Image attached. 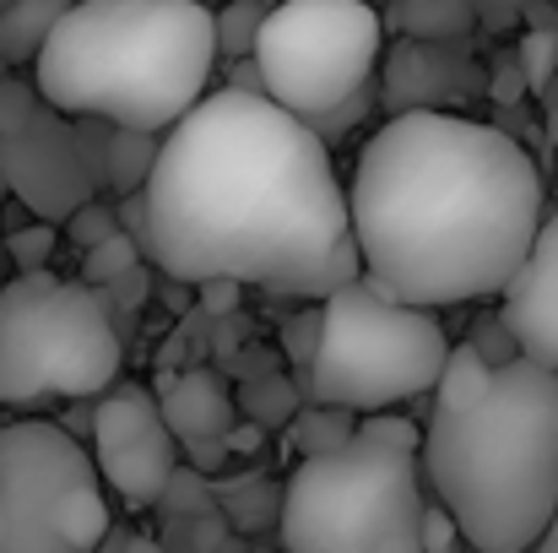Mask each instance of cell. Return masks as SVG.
Here are the masks:
<instances>
[{"mask_svg":"<svg viewBox=\"0 0 558 553\" xmlns=\"http://www.w3.org/2000/svg\"><path fill=\"white\" fill-rule=\"evenodd\" d=\"M423 472L477 553H532L558 505V374L532 359L494 369L483 401L423 429Z\"/></svg>","mask_w":558,"mask_h":553,"instance_id":"4","label":"cell"},{"mask_svg":"<svg viewBox=\"0 0 558 553\" xmlns=\"http://www.w3.org/2000/svg\"><path fill=\"white\" fill-rule=\"evenodd\" d=\"M163 516H211V489H206V472L195 467H174V478L163 483Z\"/></svg>","mask_w":558,"mask_h":553,"instance_id":"24","label":"cell"},{"mask_svg":"<svg viewBox=\"0 0 558 553\" xmlns=\"http://www.w3.org/2000/svg\"><path fill=\"white\" fill-rule=\"evenodd\" d=\"M396 22L407 27V38L456 44V38L472 33V0H401Z\"/></svg>","mask_w":558,"mask_h":553,"instance_id":"17","label":"cell"},{"mask_svg":"<svg viewBox=\"0 0 558 553\" xmlns=\"http://www.w3.org/2000/svg\"><path fill=\"white\" fill-rule=\"evenodd\" d=\"M120 549H125V532H109V538H104L93 553H120Z\"/></svg>","mask_w":558,"mask_h":553,"instance_id":"35","label":"cell"},{"mask_svg":"<svg viewBox=\"0 0 558 553\" xmlns=\"http://www.w3.org/2000/svg\"><path fill=\"white\" fill-rule=\"evenodd\" d=\"M461 543V527H456V516L434 500V505H423V553H456Z\"/></svg>","mask_w":558,"mask_h":553,"instance_id":"29","label":"cell"},{"mask_svg":"<svg viewBox=\"0 0 558 553\" xmlns=\"http://www.w3.org/2000/svg\"><path fill=\"white\" fill-rule=\"evenodd\" d=\"M217 16L201 0H71L33 60V87L65 120L163 136L206 98Z\"/></svg>","mask_w":558,"mask_h":553,"instance_id":"3","label":"cell"},{"mask_svg":"<svg viewBox=\"0 0 558 553\" xmlns=\"http://www.w3.org/2000/svg\"><path fill=\"white\" fill-rule=\"evenodd\" d=\"M515 65H521V76H526V93H548V82L558 76V33H548V27L526 33Z\"/></svg>","mask_w":558,"mask_h":553,"instance_id":"23","label":"cell"},{"mask_svg":"<svg viewBox=\"0 0 558 553\" xmlns=\"http://www.w3.org/2000/svg\"><path fill=\"white\" fill-rule=\"evenodd\" d=\"M548 142L558 147V104H548Z\"/></svg>","mask_w":558,"mask_h":553,"instance_id":"36","label":"cell"},{"mask_svg":"<svg viewBox=\"0 0 558 553\" xmlns=\"http://www.w3.org/2000/svg\"><path fill=\"white\" fill-rule=\"evenodd\" d=\"M423 505L417 450L353 434L293 467L277 494V538L288 553H423Z\"/></svg>","mask_w":558,"mask_h":553,"instance_id":"5","label":"cell"},{"mask_svg":"<svg viewBox=\"0 0 558 553\" xmlns=\"http://www.w3.org/2000/svg\"><path fill=\"white\" fill-rule=\"evenodd\" d=\"M142 250L169 282L233 277L310 304L364 277L331 147L239 87L163 131L142 184Z\"/></svg>","mask_w":558,"mask_h":553,"instance_id":"1","label":"cell"},{"mask_svg":"<svg viewBox=\"0 0 558 553\" xmlns=\"http://www.w3.org/2000/svg\"><path fill=\"white\" fill-rule=\"evenodd\" d=\"M0 553H93L114 532L93 456L49 418L0 429Z\"/></svg>","mask_w":558,"mask_h":553,"instance_id":"8","label":"cell"},{"mask_svg":"<svg viewBox=\"0 0 558 553\" xmlns=\"http://www.w3.org/2000/svg\"><path fill=\"white\" fill-rule=\"evenodd\" d=\"M450 337L434 310L401 304L385 282L359 277L320 299V342L310 359V396L320 407L390 412L434 390Z\"/></svg>","mask_w":558,"mask_h":553,"instance_id":"6","label":"cell"},{"mask_svg":"<svg viewBox=\"0 0 558 553\" xmlns=\"http://www.w3.org/2000/svg\"><path fill=\"white\" fill-rule=\"evenodd\" d=\"M359 434L379 440V445H401V450H417L423 445V429L412 418H396V412H364L359 418Z\"/></svg>","mask_w":558,"mask_h":553,"instance_id":"27","label":"cell"},{"mask_svg":"<svg viewBox=\"0 0 558 553\" xmlns=\"http://www.w3.org/2000/svg\"><path fill=\"white\" fill-rule=\"evenodd\" d=\"M65 233H71L76 250H93V244H104L109 233H120V217H114V206L87 201V206H76V212L65 217Z\"/></svg>","mask_w":558,"mask_h":553,"instance_id":"26","label":"cell"},{"mask_svg":"<svg viewBox=\"0 0 558 553\" xmlns=\"http://www.w3.org/2000/svg\"><path fill=\"white\" fill-rule=\"evenodd\" d=\"M54 239H60V233H54V223H38V217H33L27 228H16V233L5 239L11 266H16V272H44V266H49V255H54Z\"/></svg>","mask_w":558,"mask_h":553,"instance_id":"25","label":"cell"},{"mask_svg":"<svg viewBox=\"0 0 558 553\" xmlns=\"http://www.w3.org/2000/svg\"><path fill=\"white\" fill-rule=\"evenodd\" d=\"M0 538H5V516H0Z\"/></svg>","mask_w":558,"mask_h":553,"instance_id":"39","label":"cell"},{"mask_svg":"<svg viewBox=\"0 0 558 553\" xmlns=\"http://www.w3.org/2000/svg\"><path fill=\"white\" fill-rule=\"evenodd\" d=\"M472 348H477L494 369H505L510 359H521V353H515V337H510V326H505V321H483V332H477V342H472Z\"/></svg>","mask_w":558,"mask_h":553,"instance_id":"30","label":"cell"},{"mask_svg":"<svg viewBox=\"0 0 558 553\" xmlns=\"http://www.w3.org/2000/svg\"><path fill=\"white\" fill-rule=\"evenodd\" d=\"M488 385H494V364H488L472 342H450L445 369H439V380H434V401H439L445 412H461V407L483 401Z\"/></svg>","mask_w":558,"mask_h":553,"instance_id":"16","label":"cell"},{"mask_svg":"<svg viewBox=\"0 0 558 553\" xmlns=\"http://www.w3.org/2000/svg\"><path fill=\"white\" fill-rule=\"evenodd\" d=\"M353 434H359V412H348V407H320V401H315V407L293 412V445H299L304 461L342 450Z\"/></svg>","mask_w":558,"mask_h":553,"instance_id":"18","label":"cell"},{"mask_svg":"<svg viewBox=\"0 0 558 553\" xmlns=\"http://www.w3.org/2000/svg\"><path fill=\"white\" fill-rule=\"evenodd\" d=\"M543 217L532 153L466 115H390L348 184L364 277L417 310L505 293Z\"/></svg>","mask_w":558,"mask_h":553,"instance_id":"2","label":"cell"},{"mask_svg":"<svg viewBox=\"0 0 558 553\" xmlns=\"http://www.w3.org/2000/svg\"><path fill=\"white\" fill-rule=\"evenodd\" d=\"M250 60L266 98L310 125L374 87L379 11L369 0H277Z\"/></svg>","mask_w":558,"mask_h":553,"instance_id":"9","label":"cell"},{"mask_svg":"<svg viewBox=\"0 0 558 553\" xmlns=\"http://www.w3.org/2000/svg\"><path fill=\"white\" fill-rule=\"evenodd\" d=\"M120 553H169V549H163L158 538H125V549Z\"/></svg>","mask_w":558,"mask_h":553,"instance_id":"34","label":"cell"},{"mask_svg":"<svg viewBox=\"0 0 558 553\" xmlns=\"http://www.w3.org/2000/svg\"><path fill=\"white\" fill-rule=\"evenodd\" d=\"M120 326L98 288L54 272H16L0 288V401L104 396L120 380Z\"/></svg>","mask_w":558,"mask_h":553,"instance_id":"7","label":"cell"},{"mask_svg":"<svg viewBox=\"0 0 558 553\" xmlns=\"http://www.w3.org/2000/svg\"><path fill=\"white\" fill-rule=\"evenodd\" d=\"M0 175L5 190L38 217V223H65L76 206L98 201V164L76 120L49 109L33 82L5 76L0 82Z\"/></svg>","mask_w":558,"mask_h":553,"instance_id":"10","label":"cell"},{"mask_svg":"<svg viewBox=\"0 0 558 553\" xmlns=\"http://www.w3.org/2000/svg\"><path fill=\"white\" fill-rule=\"evenodd\" d=\"M239 401H244V412H250L255 429H282V423H293V412H299V390H293V380H282V374H255V380H244Z\"/></svg>","mask_w":558,"mask_h":553,"instance_id":"19","label":"cell"},{"mask_svg":"<svg viewBox=\"0 0 558 553\" xmlns=\"http://www.w3.org/2000/svg\"><path fill=\"white\" fill-rule=\"evenodd\" d=\"M548 104H558V76H554V82H548Z\"/></svg>","mask_w":558,"mask_h":553,"instance_id":"37","label":"cell"},{"mask_svg":"<svg viewBox=\"0 0 558 553\" xmlns=\"http://www.w3.org/2000/svg\"><path fill=\"white\" fill-rule=\"evenodd\" d=\"M488 93H494V104H515V98L526 93V76H521V65H515V60L494 65V76H488Z\"/></svg>","mask_w":558,"mask_h":553,"instance_id":"32","label":"cell"},{"mask_svg":"<svg viewBox=\"0 0 558 553\" xmlns=\"http://www.w3.org/2000/svg\"><path fill=\"white\" fill-rule=\"evenodd\" d=\"M158 412L180 445H217L233 429V401L217 385V374L185 369V374H158Z\"/></svg>","mask_w":558,"mask_h":553,"instance_id":"14","label":"cell"},{"mask_svg":"<svg viewBox=\"0 0 558 553\" xmlns=\"http://www.w3.org/2000/svg\"><path fill=\"white\" fill-rule=\"evenodd\" d=\"M142 266V244L120 228V233H109L104 244H93V250H82V282L87 288H114L120 277H131Z\"/></svg>","mask_w":558,"mask_h":553,"instance_id":"21","label":"cell"},{"mask_svg":"<svg viewBox=\"0 0 558 553\" xmlns=\"http://www.w3.org/2000/svg\"><path fill=\"white\" fill-rule=\"evenodd\" d=\"M315 342H320V304H310L299 321H288V326H282V353H288L293 364L310 369V359H315Z\"/></svg>","mask_w":558,"mask_h":553,"instance_id":"28","label":"cell"},{"mask_svg":"<svg viewBox=\"0 0 558 553\" xmlns=\"http://www.w3.org/2000/svg\"><path fill=\"white\" fill-rule=\"evenodd\" d=\"M239 288H244V282H233V277H206V282H195L206 315H233V310H239Z\"/></svg>","mask_w":558,"mask_h":553,"instance_id":"31","label":"cell"},{"mask_svg":"<svg viewBox=\"0 0 558 553\" xmlns=\"http://www.w3.org/2000/svg\"><path fill=\"white\" fill-rule=\"evenodd\" d=\"M532 553H558V505H554V521L543 527V538L532 543Z\"/></svg>","mask_w":558,"mask_h":553,"instance_id":"33","label":"cell"},{"mask_svg":"<svg viewBox=\"0 0 558 553\" xmlns=\"http://www.w3.org/2000/svg\"><path fill=\"white\" fill-rule=\"evenodd\" d=\"M515 353L558 374V212L543 217L521 272L505 288V315Z\"/></svg>","mask_w":558,"mask_h":553,"instance_id":"13","label":"cell"},{"mask_svg":"<svg viewBox=\"0 0 558 553\" xmlns=\"http://www.w3.org/2000/svg\"><path fill=\"white\" fill-rule=\"evenodd\" d=\"M109 169L104 180H114L120 190H142L153 175V158H158V136H142V131H114L109 136Z\"/></svg>","mask_w":558,"mask_h":553,"instance_id":"22","label":"cell"},{"mask_svg":"<svg viewBox=\"0 0 558 553\" xmlns=\"http://www.w3.org/2000/svg\"><path fill=\"white\" fill-rule=\"evenodd\" d=\"M271 0H228L217 16V60H244L255 55V38H260V22H266Z\"/></svg>","mask_w":558,"mask_h":553,"instance_id":"20","label":"cell"},{"mask_svg":"<svg viewBox=\"0 0 558 553\" xmlns=\"http://www.w3.org/2000/svg\"><path fill=\"white\" fill-rule=\"evenodd\" d=\"M488 71L456 49V44H428V38H401L385 60V115H417V109H434V115H456V104L477 98L488 82Z\"/></svg>","mask_w":558,"mask_h":553,"instance_id":"12","label":"cell"},{"mask_svg":"<svg viewBox=\"0 0 558 553\" xmlns=\"http://www.w3.org/2000/svg\"><path fill=\"white\" fill-rule=\"evenodd\" d=\"M174 445L180 440L169 434L153 390H142V385L104 390V401L93 412V467L125 505L147 510L163 500V483L180 467Z\"/></svg>","mask_w":558,"mask_h":553,"instance_id":"11","label":"cell"},{"mask_svg":"<svg viewBox=\"0 0 558 553\" xmlns=\"http://www.w3.org/2000/svg\"><path fill=\"white\" fill-rule=\"evenodd\" d=\"M0 201H5V175H0Z\"/></svg>","mask_w":558,"mask_h":553,"instance_id":"38","label":"cell"},{"mask_svg":"<svg viewBox=\"0 0 558 553\" xmlns=\"http://www.w3.org/2000/svg\"><path fill=\"white\" fill-rule=\"evenodd\" d=\"M65 5L71 0H5L0 5V60L5 65L38 60V49L54 33V22L65 16Z\"/></svg>","mask_w":558,"mask_h":553,"instance_id":"15","label":"cell"}]
</instances>
